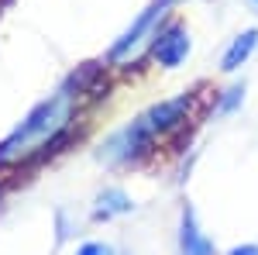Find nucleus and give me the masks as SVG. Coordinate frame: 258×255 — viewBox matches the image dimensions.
I'll list each match as a JSON object with an SVG mask.
<instances>
[{"label":"nucleus","instance_id":"1","mask_svg":"<svg viewBox=\"0 0 258 255\" xmlns=\"http://www.w3.org/2000/svg\"><path fill=\"white\" fill-rule=\"evenodd\" d=\"M76 100H80V90H59L55 97L41 100L38 107L11 131V138L0 145V166L24 162V159L59 145L73 114H76Z\"/></svg>","mask_w":258,"mask_h":255},{"label":"nucleus","instance_id":"5","mask_svg":"<svg viewBox=\"0 0 258 255\" xmlns=\"http://www.w3.org/2000/svg\"><path fill=\"white\" fill-rule=\"evenodd\" d=\"M255 48H258V28H248V31L234 35L231 45L224 48V56H220V69H224V73H238L241 66L251 59Z\"/></svg>","mask_w":258,"mask_h":255},{"label":"nucleus","instance_id":"8","mask_svg":"<svg viewBox=\"0 0 258 255\" xmlns=\"http://www.w3.org/2000/svg\"><path fill=\"white\" fill-rule=\"evenodd\" d=\"M224 93H227L224 104H220V111H224V114H227V111H234L241 100H244V90H241V86H231V90H224Z\"/></svg>","mask_w":258,"mask_h":255},{"label":"nucleus","instance_id":"10","mask_svg":"<svg viewBox=\"0 0 258 255\" xmlns=\"http://www.w3.org/2000/svg\"><path fill=\"white\" fill-rule=\"evenodd\" d=\"M251 4H258V0H251Z\"/></svg>","mask_w":258,"mask_h":255},{"label":"nucleus","instance_id":"3","mask_svg":"<svg viewBox=\"0 0 258 255\" xmlns=\"http://www.w3.org/2000/svg\"><path fill=\"white\" fill-rule=\"evenodd\" d=\"M189 48H193L189 31L182 24H176V21L152 35V56H155V62L162 69H179L186 62V56H189Z\"/></svg>","mask_w":258,"mask_h":255},{"label":"nucleus","instance_id":"4","mask_svg":"<svg viewBox=\"0 0 258 255\" xmlns=\"http://www.w3.org/2000/svg\"><path fill=\"white\" fill-rule=\"evenodd\" d=\"M179 252L182 255H217L214 241L203 235V228L197 224L193 211H182V221H179Z\"/></svg>","mask_w":258,"mask_h":255},{"label":"nucleus","instance_id":"6","mask_svg":"<svg viewBox=\"0 0 258 255\" xmlns=\"http://www.w3.org/2000/svg\"><path fill=\"white\" fill-rule=\"evenodd\" d=\"M135 211V200L127 190L120 186H107L103 193H97V207H93V217L97 221H110V217H124Z\"/></svg>","mask_w":258,"mask_h":255},{"label":"nucleus","instance_id":"2","mask_svg":"<svg viewBox=\"0 0 258 255\" xmlns=\"http://www.w3.org/2000/svg\"><path fill=\"white\" fill-rule=\"evenodd\" d=\"M186 111H189V97L162 100L155 107L141 111L135 121H127L124 128H117L114 135L100 145L97 159L107 162V166H117V162H135V159L148 156L159 138H165L169 131H176L179 124L186 121Z\"/></svg>","mask_w":258,"mask_h":255},{"label":"nucleus","instance_id":"7","mask_svg":"<svg viewBox=\"0 0 258 255\" xmlns=\"http://www.w3.org/2000/svg\"><path fill=\"white\" fill-rule=\"evenodd\" d=\"M76 255H120L110 241H83L80 248H76Z\"/></svg>","mask_w":258,"mask_h":255},{"label":"nucleus","instance_id":"9","mask_svg":"<svg viewBox=\"0 0 258 255\" xmlns=\"http://www.w3.org/2000/svg\"><path fill=\"white\" fill-rule=\"evenodd\" d=\"M227 255H258V245H238V248H231Z\"/></svg>","mask_w":258,"mask_h":255}]
</instances>
